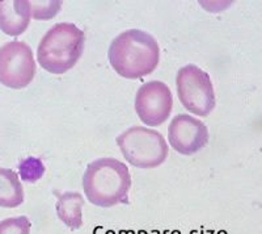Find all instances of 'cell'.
<instances>
[{"label":"cell","instance_id":"6da1fadb","mask_svg":"<svg viewBox=\"0 0 262 234\" xmlns=\"http://www.w3.org/2000/svg\"><path fill=\"white\" fill-rule=\"evenodd\" d=\"M107 57L112 67L122 78L139 79L158 67L160 48L147 32L128 29L112 41Z\"/></svg>","mask_w":262,"mask_h":234},{"label":"cell","instance_id":"4fadbf2b","mask_svg":"<svg viewBox=\"0 0 262 234\" xmlns=\"http://www.w3.org/2000/svg\"><path fill=\"white\" fill-rule=\"evenodd\" d=\"M29 219L27 216L9 217L0 221V234H30Z\"/></svg>","mask_w":262,"mask_h":234},{"label":"cell","instance_id":"ba28073f","mask_svg":"<svg viewBox=\"0 0 262 234\" xmlns=\"http://www.w3.org/2000/svg\"><path fill=\"white\" fill-rule=\"evenodd\" d=\"M170 146L182 155H193L209 142V129L190 114H177L168 128Z\"/></svg>","mask_w":262,"mask_h":234},{"label":"cell","instance_id":"9c48e42d","mask_svg":"<svg viewBox=\"0 0 262 234\" xmlns=\"http://www.w3.org/2000/svg\"><path fill=\"white\" fill-rule=\"evenodd\" d=\"M32 2L0 0V29L8 36H20L29 27Z\"/></svg>","mask_w":262,"mask_h":234},{"label":"cell","instance_id":"7a4b0ae2","mask_svg":"<svg viewBox=\"0 0 262 234\" xmlns=\"http://www.w3.org/2000/svg\"><path fill=\"white\" fill-rule=\"evenodd\" d=\"M83 188L91 204L109 208L128 204L131 175L127 166L116 158H100L88 165Z\"/></svg>","mask_w":262,"mask_h":234},{"label":"cell","instance_id":"8992f818","mask_svg":"<svg viewBox=\"0 0 262 234\" xmlns=\"http://www.w3.org/2000/svg\"><path fill=\"white\" fill-rule=\"evenodd\" d=\"M37 66L33 51L23 41H11L0 48V83L20 90L32 83Z\"/></svg>","mask_w":262,"mask_h":234},{"label":"cell","instance_id":"5b68a950","mask_svg":"<svg viewBox=\"0 0 262 234\" xmlns=\"http://www.w3.org/2000/svg\"><path fill=\"white\" fill-rule=\"evenodd\" d=\"M177 95L184 105L196 116L205 117L216 105L214 87L210 75L195 65H186L177 72Z\"/></svg>","mask_w":262,"mask_h":234},{"label":"cell","instance_id":"277c9868","mask_svg":"<svg viewBox=\"0 0 262 234\" xmlns=\"http://www.w3.org/2000/svg\"><path fill=\"white\" fill-rule=\"evenodd\" d=\"M116 141L126 161L139 168H154L163 165L169 151L161 133L143 126H133L125 130Z\"/></svg>","mask_w":262,"mask_h":234},{"label":"cell","instance_id":"52a82bcc","mask_svg":"<svg viewBox=\"0 0 262 234\" xmlns=\"http://www.w3.org/2000/svg\"><path fill=\"white\" fill-rule=\"evenodd\" d=\"M173 109L172 91L160 81L144 83L135 98V111L146 125L159 126L170 116Z\"/></svg>","mask_w":262,"mask_h":234},{"label":"cell","instance_id":"3957f363","mask_svg":"<svg viewBox=\"0 0 262 234\" xmlns=\"http://www.w3.org/2000/svg\"><path fill=\"white\" fill-rule=\"evenodd\" d=\"M85 34L71 23H59L46 32L37 49L39 66L51 74H64L78 63Z\"/></svg>","mask_w":262,"mask_h":234},{"label":"cell","instance_id":"8fae6325","mask_svg":"<svg viewBox=\"0 0 262 234\" xmlns=\"http://www.w3.org/2000/svg\"><path fill=\"white\" fill-rule=\"evenodd\" d=\"M24 203V189L17 174L11 168L0 167V207L17 208Z\"/></svg>","mask_w":262,"mask_h":234},{"label":"cell","instance_id":"5bb4252c","mask_svg":"<svg viewBox=\"0 0 262 234\" xmlns=\"http://www.w3.org/2000/svg\"><path fill=\"white\" fill-rule=\"evenodd\" d=\"M62 2H32V17L37 20H48L53 18L60 9Z\"/></svg>","mask_w":262,"mask_h":234},{"label":"cell","instance_id":"30bf717a","mask_svg":"<svg viewBox=\"0 0 262 234\" xmlns=\"http://www.w3.org/2000/svg\"><path fill=\"white\" fill-rule=\"evenodd\" d=\"M54 195L58 199L57 213L60 221L72 230L80 229L83 226V196L78 192L58 193L57 191H54Z\"/></svg>","mask_w":262,"mask_h":234},{"label":"cell","instance_id":"7c38bea8","mask_svg":"<svg viewBox=\"0 0 262 234\" xmlns=\"http://www.w3.org/2000/svg\"><path fill=\"white\" fill-rule=\"evenodd\" d=\"M18 172H20L21 179L28 183H34L38 179H41L45 174V166L41 159L29 157L27 159H23L18 165Z\"/></svg>","mask_w":262,"mask_h":234}]
</instances>
